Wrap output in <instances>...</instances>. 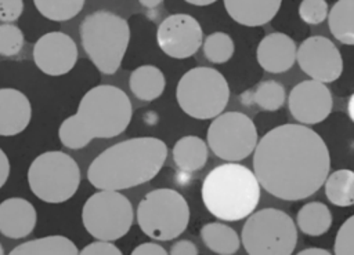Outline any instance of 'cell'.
<instances>
[{"label":"cell","instance_id":"35","mask_svg":"<svg viewBox=\"0 0 354 255\" xmlns=\"http://www.w3.org/2000/svg\"><path fill=\"white\" fill-rule=\"evenodd\" d=\"M170 254L173 255H196L199 251L196 245L189 240H178L170 247Z\"/></svg>","mask_w":354,"mask_h":255},{"label":"cell","instance_id":"26","mask_svg":"<svg viewBox=\"0 0 354 255\" xmlns=\"http://www.w3.org/2000/svg\"><path fill=\"white\" fill-rule=\"evenodd\" d=\"M10 254L18 255V254H58V255H75L79 254L77 247L75 243L59 234L46 236L40 238H33L30 241L22 243L11 249Z\"/></svg>","mask_w":354,"mask_h":255},{"label":"cell","instance_id":"25","mask_svg":"<svg viewBox=\"0 0 354 255\" xmlns=\"http://www.w3.org/2000/svg\"><path fill=\"white\" fill-rule=\"evenodd\" d=\"M326 198L337 207H350L354 204V171L337 170L328 174L324 182Z\"/></svg>","mask_w":354,"mask_h":255},{"label":"cell","instance_id":"37","mask_svg":"<svg viewBox=\"0 0 354 255\" xmlns=\"http://www.w3.org/2000/svg\"><path fill=\"white\" fill-rule=\"evenodd\" d=\"M10 175V160L3 149H0V189L4 186Z\"/></svg>","mask_w":354,"mask_h":255},{"label":"cell","instance_id":"16","mask_svg":"<svg viewBox=\"0 0 354 255\" xmlns=\"http://www.w3.org/2000/svg\"><path fill=\"white\" fill-rule=\"evenodd\" d=\"M296 51L297 45L292 37L274 32L261 39L256 50V58L266 72L282 73L296 62Z\"/></svg>","mask_w":354,"mask_h":255},{"label":"cell","instance_id":"39","mask_svg":"<svg viewBox=\"0 0 354 255\" xmlns=\"http://www.w3.org/2000/svg\"><path fill=\"white\" fill-rule=\"evenodd\" d=\"M347 113H348V117L351 119V121L354 123V92L350 95V98L347 101Z\"/></svg>","mask_w":354,"mask_h":255},{"label":"cell","instance_id":"14","mask_svg":"<svg viewBox=\"0 0 354 255\" xmlns=\"http://www.w3.org/2000/svg\"><path fill=\"white\" fill-rule=\"evenodd\" d=\"M288 105L296 121L313 125L324 121L330 114L333 101L326 84L311 79L296 84L290 90Z\"/></svg>","mask_w":354,"mask_h":255},{"label":"cell","instance_id":"15","mask_svg":"<svg viewBox=\"0 0 354 255\" xmlns=\"http://www.w3.org/2000/svg\"><path fill=\"white\" fill-rule=\"evenodd\" d=\"M33 61L44 74H66L77 62V45L75 40L64 32L44 33L35 43Z\"/></svg>","mask_w":354,"mask_h":255},{"label":"cell","instance_id":"28","mask_svg":"<svg viewBox=\"0 0 354 255\" xmlns=\"http://www.w3.org/2000/svg\"><path fill=\"white\" fill-rule=\"evenodd\" d=\"M286 99L283 85L277 80H264L252 92V101L264 110L275 112Z\"/></svg>","mask_w":354,"mask_h":255},{"label":"cell","instance_id":"7","mask_svg":"<svg viewBox=\"0 0 354 255\" xmlns=\"http://www.w3.org/2000/svg\"><path fill=\"white\" fill-rule=\"evenodd\" d=\"M176 98L185 114L198 120L214 119L228 103L230 87L218 70L199 66L181 76Z\"/></svg>","mask_w":354,"mask_h":255},{"label":"cell","instance_id":"42","mask_svg":"<svg viewBox=\"0 0 354 255\" xmlns=\"http://www.w3.org/2000/svg\"><path fill=\"white\" fill-rule=\"evenodd\" d=\"M4 254V249H3V247H1V244H0V255H3Z\"/></svg>","mask_w":354,"mask_h":255},{"label":"cell","instance_id":"38","mask_svg":"<svg viewBox=\"0 0 354 255\" xmlns=\"http://www.w3.org/2000/svg\"><path fill=\"white\" fill-rule=\"evenodd\" d=\"M315 254H321V255H329L330 252L328 249L324 248H318V247H310V248H304L301 251H299V255H315Z\"/></svg>","mask_w":354,"mask_h":255},{"label":"cell","instance_id":"34","mask_svg":"<svg viewBox=\"0 0 354 255\" xmlns=\"http://www.w3.org/2000/svg\"><path fill=\"white\" fill-rule=\"evenodd\" d=\"M79 254L82 255H120L122 251L111 241L108 240H97L87 244L86 247H83Z\"/></svg>","mask_w":354,"mask_h":255},{"label":"cell","instance_id":"41","mask_svg":"<svg viewBox=\"0 0 354 255\" xmlns=\"http://www.w3.org/2000/svg\"><path fill=\"white\" fill-rule=\"evenodd\" d=\"M184 1H187V3H189V4H194V6H199V7H202V6L213 4V3H214V1H217V0H184Z\"/></svg>","mask_w":354,"mask_h":255},{"label":"cell","instance_id":"22","mask_svg":"<svg viewBox=\"0 0 354 255\" xmlns=\"http://www.w3.org/2000/svg\"><path fill=\"white\" fill-rule=\"evenodd\" d=\"M332 36L347 45H354V0H337L328 12Z\"/></svg>","mask_w":354,"mask_h":255},{"label":"cell","instance_id":"10","mask_svg":"<svg viewBox=\"0 0 354 255\" xmlns=\"http://www.w3.org/2000/svg\"><path fill=\"white\" fill-rule=\"evenodd\" d=\"M133 221V205L119 190H98L84 201L82 208L83 226L97 240L122 238L129 233Z\"/></svg>","mask_w":354,"mask_h":255},{"label":"cell","instance_id":"31","mask_svg":"<svg viewBox=\"0 0 354 255\" xmlns=\"http://www.w3.org/2000/svg\"><path fill=\"white\" fill-rule=\"evenodd\" d=\"M329 7L326 0H301L299 15L308 25H319L328 17Z\"/></svg>","mask_w":354,"mask_h":255},{"label":"cell","instance_id":"12","mask_svg":"<svg viewBox=\"0 0 354 255\" xmlns=\"http://www.w3.org/2000/svg\"><path fill=\"white\" fill-rule=\"evenodd\" d=\"M296 61L307 76L324 84L337 80L343 72L340 51L324 36H311L303 40L297 47Z\"/></svg>","mask_w":354,"mask_h":255},{"label":"cell","instance_id":"5","mask_svg":"<svg viewBox=\"0 0 354 255\" xmlns=\"http://www.w3.org/2000/svg\"><path fill=\"white\" fill-rule=\"evenodd\" d=\"M79 33L94 66L104 74L116 73L130 41L129 22L112 11L98 10L84 17Z\"/></svg>","mask_w":354,"mask_h":255},{"label":"cell","instance_id":"32","mask_svg":"<svg viewBox=\"0 0 354 255\" xmlns=\"http://www.w3.org/2000/svg\"><path fill=\"white\" fill-rule=\"evenodd\" d=\"M333 252L339 255H354V215L347 218L335 237Z\"/></svg>","mask_w":354,"mask_h":255},{"label":"cell","instance_id":"3","mask_svg":"<svg viewBox=\"0 0 354 255\" xmlns=\"http://www.w3.org/2000/svg\"><path fill=\"white\" fill-rule=\"evenodd\" d=\"M131 116L133 106L127 94L115 85L100 84L90 88L82 96L76 113L61 123L58 138L68 149H83L95 138L120 135Z\"/></svg>","mask_w":354,"mask_h":255},{"label":"cell","instance_id":"23","mask_svg":"<svg viewBox=\"0 0 354 255\" xmlns=\"http://www.w3.org/2000/svg\"><path fill=\"white\" fill-rule=\"evenodd\" d=\"M201 238L210 251L221 255L235 254L241 245L238 233L232 227L220 222L205 225L201 229Z\"/></svg>","mask_w":354,"mask_h":255},{"label":"cell","instance_id":"11","mask_svg":"<svg viewBox=\"0 0 354 255\" xmlns=\"http://www.w3.org/2000/svg\"><path fill=\"white\" fill-rule=\"evenodd\" d=\"M259 136L254 123L241 112L220 113L207 128L210 150L225 161H241L254 152Z\"/></svg>","mask_w":354,"mask_h":255},{"label":"cell","instance_id":"2","mask_svg":"<svg viewBox=\"0 0 354 255\" xmlns=\"http://www.w3.org/2000/svg\"><path fill=\"white\" fill-rule=\"evenodd\" d=\"M166 143L155 136H137L101 152L87 168L88 182L98 190H124L147 183L162 170Z\"/></svg>","mask_w":354,"mask_h":255},{"label":"cell","instance_id":"4","mask_svg":"<svg viewBox=\"0 0 354 255\" xmlns=\"http://www.w3.org/2000/svg\"><path fill=\"white\" fill-rule=\"evenodd\" d=\"M201 196L213 216L235 222L248 218L257 207L260 183L252 170L238 161H227L205 176Z\"/></svg>","mask_w":354,"mask_h":255},{"label":"cell","instance_id":"17","mask_svg":"<svg viewBox=\"0 0 354 255\" xmlns=\"http://www.w3.org/2000/svg\"><path fill=\"white\" fill-rule=\"evenodd\" d=\"M37 222L35 205L22 197H10L0 203V233L18 240L29 236Z\"/></svg>","mask_w":354,"mask_h":255},{"label":"cell","instance_id":"24","mask_svg":"<svg viewBox=\"0 0 354 255\" xmlns=\"http://www.w3.org/2000/svg\"><path fill=\"white\" fill-rule=\"evenodd\" d=\"M299 229L307 236H322L332 226V214L329 208L319 201L304 204L296 216Z\"/></svg>","mask_w":354,"mask_h":255},{"label":"cell","instance_id":"27","mask_svg":"<svg viewBox=\"0 0 354 255\" xmlns=\"http://www.w3.org/2000/svg\"><path fill=\"white\" fill-rule=\"evenodd\" d=\"M86 0H33L37 11L47 19L64 22L75 18Z\"/></svg>","mask_w":354,"mask_h":255},{"label":"cell","instance_id":"40","mask_svg":"<svg viewBox=\"0 0 354 255\" xmlns=\"http://www.w3.org/2000/svg\"><path fill=\"white\" fill-rule=\"evenodd\" d=\"M163 0H138V3L145 8H155L158 7Z\"/></svg>","mask_w":354,"mask_h":255},{"label":"cell","instance_id":"9","mask_svg":"<svg viewBox=\"0 0 354 255\" xmlns=\"http://www.w3.org/2000/svg\"><path fill=\"white\" fill-rule=\"evenodd\" d=\"M241 243L252 255H289L297 244V229L286 212L264 208L248 216Z\"/></svg>","mask_w":354,"mask_h":255},{"label":"cell","instance_id":"33","mask_svg":"<svg viewBox=\"0 0 354 255\" xmlns=\"http://www.w3.org/2000/svg\"><path fill=\"white\" fill-rule=\"evenodd\" d=\"M24 12V0H0V22H14Z\"/></svg>","mask_w":354,"mask_h":255},{"label":"cell","instance_id":"29","mask_svg":"<svg viewBox=\"0 0 354 255\" xmlns=\"http://www.w3.org/2000/svg\"><path fill=\"white\" fill-rule=\"evenodd\" d=\"M202 48L205 58L212 63H224L230 61L235 51L231 36L224 32L210 33L202 43Z\"/></svg>","mask_w":354,"mask_h":255},{"label":"cell","instance_id":"36","mask_svg":"<svg viewBox=\"0 0 354 255\" xmlns=\"http://www.w3.org/2000/svg\"><path fill=\"white\" fill-rule=\"evenodd\" d=\"M131 254L134 255H166L167 251L160 245V244H156V243H142L140 245H137Z\"/></svg>","mask_w":354,"mask_h":255},{"label":"cell","instance_id":"8","mask_svg":"<svg viewBox=\"0 0 354 255\" xmlns=\"http://www.w3.org/2000/svg\"><path fill=\"white\" fill-rule=\"evenodd\" d=\"M141 232L159 241L177 238L188 226L189 207L177 190L162 187L148 192L136 211Z\"/></svg>","mask_w":354,"mask_h":255},{"label":"cell","instance_id":"30","mask_svg":"<svg viewBox=\"0 0 354 255\" xmlns=\"http://www.w3.org/2000/svg\"><path fill=\"white\" fill-rule=\"evenodd\" d=\"M25 39L22 30L12 23L0 25V55L14 57L24 47Z\"/></svg>","mask_w":354,"mask_h":255},{"label":"cell","instance_id":"19","mask_svg":"<svg viewBox=\"0 0 354 255\" xmlns=\"http://www.w3.org/2000/svg\"><path fill=\"white\" fill-rule=\"evenodd\" d=\"M282 0H224L228 15L243 26H261L279 11Z\"/></svg>","mask_w":354,"mask_h":255},{"label":"cell","instance_id":"21","mask_svg":"<svg viewBox=\"0 0 354 255\" xmlns=\"http://www.w3.org/2000/svg\"><path fill=\"white\" fill-rule=\"evenodd\" d=\"M173 160L183 172H195L205 167L209 156L207 143L195 135L180 138L173 146Z\"/></svg>","mask_w":354,"mask_h":255},{"label":"cell","instance_id":"1","mask_svg":"<svg viewBox=\"0 0 354 255\" xmlns=\"http://www.w3.org/2000/svg\"><path fill=\"white\" fill-rule=\"evenodd\" d=\"M330 170L325 141L304 124H282L266 132L253 152V172L271 196L299 201L314 194Z\"/></svg>","mask_w":354,"mask_h":255},{"label":"cell","instance_id":"13","mask_svg":"<svg viewBox=\"0 0 354 255\" xmlns=\"http://www.w3.org/2000/svg\"><path fill=\"white\" fill-rule=\"evenodd\" d=\"M159 48L170 58L192 57L203 43L199 22L188 14H173L165 18L156 30Z\"/></svg>","mask_w":354,"mask_h":255},{"label":"cell","instance_id":"20","mask_svg":"<svg viewBox=\"0 0 354 255\" xmlns=\"http://www.w3.org/2000/svg\"><path fill=\"white\" fill-rule=\"evenodd\" d=\"M129 87L137 99L151 102L163 94L166 79L159 68L153 65H141L130 73Z\"/></svg>","mask_w":354,"mask_h":255},{"label":"cell","instance_id":"6","mask_svg":"<svg viewBox=\"0 0 354 255\" xmlns=\"http://www.w3.org/2000/svg\"><path fill=\"white\" fill-rule=\"evenodd\" d=\"M80 168L73 157L61 150H48L33 159L28 168L30 192L50 204L65 203L80 185Z\"/></svg>","mask_w":354,"mask_h":255},{"label":"cell","instance_id":"18","mask_svg":"<svg viewBox=\"0 0 354 255\" xmlns=\"http://www.w3.org/2000/svg\"><path fill=\"white\" fill-rule=\"evenodd\" d=\"M32 106L17 88H0V136L21 134L30 123Z\"/></svg>","mask_w":354,"mask_h":255}]
</instances>
